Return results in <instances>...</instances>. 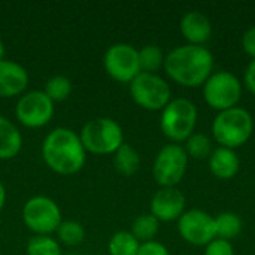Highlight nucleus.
<instances>
[{"label": "nucleus", "mask_w": 255, "mask_h": 255, "mask_svg": "<svg viewBox=\"0 0 255 255\" xmlns=\"http://www.w3.org/2000/svg\"><path fill=\"white\" fill-rule=\"evenodd\" d=\"M28 84L27 70L10 60H0V97L21 94Z\"/></svg>", "instance_id": "nucleus-15"}, {"label": "nucleus", "mask_w": 255, "mask_h": 255, "mask_svg": "<svg viewBox=\"0 0 255 255\" xmlns=\"http://www.w3.org/2000/svg\"><path fill=\"white\" fill-rule=\"evenodd\" d=\"M206 105L217 112L236 108L244 91L241 79L227 70L214 72L202 87Z\"/></svg>", "instance_id": "nucleus-6"}, {"label": "nucleus", "mask_w": 255, "mask_h": 255, "mask_svg": "<svg viewBox=\"0 0 255 255\" xmlns=\"http://www.w3.org/2000/svg\"><path fill=\"white\" fill-rule=\"evenodd\" d=\"M179 30L188 45L205 46L212 36V22L203 12L190 10L181 18Z\"/></svg>", "instance_id": "nucleus-14"}, {"label": "nucleus", "mask_w": 255, "mask_h": 255, "mask_svg": "<svg viewBox=\"0 0 255 255\" xmlns=\"http://www.w3.org/2000/svg\"><path fill=\"white\" fill-rule=\"evenodd\" d=\"M137 255H170V253L166 245L157 241H149V242L140 244Z\"/></svg>", "instance_id": "nucleus-28"}, {"label": "nucleus", "mask_w": 255, "mask_h": 255, "mask_svg": "<svg viewBox=\"0 0 255 255\" xmlns=\"http://www.w3.org/2000/svg\"><path fill=\"white\" fill-rule=\"evenodd\" d=\"M178 233L193 247H206L217 239L215 218L202 209L185 211L178 220Z\"/></svg>", "instance_id": "nucleus-10"}, {"label": "nucleus", "mask_w": 255, "mask_h": 255, "mask_svg": "<svg viewBox=\"0 0 255 255\" xmlns=\"http://www.w3.org/2000/svg\"><path fill=\"white\" fill-rule=\"evenodd\" d=\"M164 52L158 45L149 43L139 49V63L140 70L146 73H155L164 66Z\"/></svg>", "instance_id": "nucleus-22"}, {"label": "nucleus", "mask_w": 255, "mask_h": 255, "mask_svg": "<svg viewBox=\"0 0 255 255\" xmlns=\"http://www.w3.org/2000/svg\"><path fill=\"white\" fill-rule=\"evenodd\" d=\"M208 164L211 173L223 181L233 179L241 169V160L236 149H230L224 146L214 148L211 157L208 158Z\"/></svg>", "instance_id": "nucleus-16"}, {"label": "nucleus", "mask_w": 255, "mask_h": 255, "mask_svg": "<svg viewBox=\"0 0 255 255\" xmlns=\"http://www.w3.org/2000/svg\"><path fill=\"white\" fill-rule=\"evenodd\" d=\"M69 255H81V254H69Z\"/></svg>", "instance_id": "nucleus-33"}, {"label": "nucleus", "mask_w": 255, "mask_h": 255, "mask_svg": "<svg viewBox=\"0 0 255 255\" xmlns=\"http://www.w3.org/2000/svg\"><path fill=\"white\" fill-rule=\"evenodd\" d=\"M188 160L184 146L178 143L164 145L152 164V176L160 188H175L187 173Z\"/></svg>", "instance_id": "nucleus-7"}, {"label": "nucleus", "mask_w": 255, "mask_h": 255, "mask_svg": "<svg viewBox=\"0 0 255 255\" xmlns=\"http://www.w3.org/2000/svg\"><path fill=\"white\" fill-rule=\"evenodd\" d=\"M244 85L251 94L255 96V60H251L244 73Z\"/></svg>", "instance_id": "nucleus-30"}, {"label": "nucleus", "mask_w": 255, "mask_h": 255, "mask_svg": "<svg viewBox=\"0 0 255 255\" xmlns=\"http://www.w3.org/2000/svg\"><path fill=\"white\" fill-rule=\"evenodd\" d=\"M57 235L60 242L69 247L79 245L85 238L84 227L78 221H61L60 227L57 229Z\"/></svg>", "instance_id": "nucleus-26"}, {"label": "nucleus", "mask_w": 255, "mask_h": 255, "mask_svg": "<svg viewBox=\"0 0 255 255\" xmlns=\"http://www.w3.org/2000/svg\"><path fill=\"white\" fill-rule=\"evenodd\" d=\"M197 120V106L188 99L178 97L170 100L161 111L160 128L169 140L179 145L196 131Z\"/></svg>", "instance_id": "nucleus-4"}, {"label": "nucleus", "mask_w": 255, "mask_h": 255, "mask_svg": "<svg viewBox=\"0 0 255 255\" xmlns=\"http://www.w3.org/2000/svg\"><path fill=\"white\" fill-rule=\"evenodd\" d=\"M130 94L134 103L146 111H163L172 100L170 85L157 73L140 72L130 82Z\"/></svg>", "instance_id": "nucleus-8"}, {"label": "nucleus", "mask_w": 255, "mask_h": 255, "mask_svg": "<svg viewBox=\"0 0 255 255\" xmlns=\"http://www.w3.org/2000/svg\"><path fill=\"white\" fill-rule=\"evenodd\" d=\"M114 166L118 173L131 176L140 167V155L131 145L123 143L114 155Z\"/></svg>", "instance_id": "nucleus-18"}, {"label": "nucleus", "mask_w": 255, "mask_h": 255, "mask_svg": "<svg viewBox=\"0 0 255 255\" xmlns=\"http://www.w3.org/2000/svg\"><path fill=\"white\" fill-rule=\"evenodd\" d=\"M3 55H4V46H3V42L0 40V60H3Z\"/></svg>", "instance_id": "nucleus-32"}, {"label": "nucleus", "mask_w": 255, "mask_h": 255, "mask_svg": "<svg viewBox=\"0 0 255 255\" xmlns=\"http://www.w3.org/2000/svg\"><path fill=\"white\" fill-rule=\"evenodd\" d=\"M212 137L220 146L238 149L244 146L254 131V118L244 108L218 112L212 121Z\"/></svg>", "instance_id": "nucleus-3"}, {"label": "nucleus", "mask_w": 255, "mask_h": 255, "mask_svg": "<svg viewBox=\"0 0 255 255\" xmlns=\"http://www.w3.org/2000/svg\"><path fill=\"white\" fill-rule=\"evenodd\" d=\"M22 146V136L16 126L0 115V160L13 158Z\"/></svg>", "instance_id": "nucleus-17"}, {"label": "nucleus", "mask_w": 255, "mask_h": 255, "mask_svg": "<svg viewBox=\"0 0 255 255\" xmlns=\"http://www.w3.org/2000/svg\"><path fill=\"white\" fill-rule=\"evenodd\" d=\"M43 93L52 100V102H63L66 100L72 93V81L66 76L57 75L46 81Z\"/></svg>", "instance_id": "nucleus-24"}, {"label": "nucleus", "mask_w": 255, "mask_h": 255, "mask_svg": "<svg viewBox=\"0 0 255 255\" xmlns=\"http://www.w3.org/2000/svg\"><path fill=\"white\" fill-rule=\"evenodd\" d=\"M22 220L36 236H48L60 227L61 211L52 199L36 196L28 199L24 205Z\"/></svg>", "instance_id": "nucleus-9"}, {"label": "nucleus", "mask_w": 255, "mask_h": 255, "mask_svg": "<svg viewBox=\"0 0 255 255\" xmlns=\"http://www.w3.org/2000/svg\"><path fill=\"white\" fill-rule=\"evenodd\" d=\"M215 218V229H217V239L232 242L242 233L244 221L235 212H221Z\"/></svg>", "instance_id": "nucleus-19"}, {"label": "nucleus", "mask_w": 255, "mask_h": 255, "mask_svg": "<svg viewBox=\"0 0 255 255\" xmlns=\"http://www.w3.org/2000/svg\"><path fill=\"white\" fill-rule=\"evenodd\" d=\"M81 139L70 128L58 127L48 133L42 143V157L48 167L60 175L79 172L87 158Z\"/></svg>", "instance_id": "nucleus-2"}, {"label": "nucleus", "mask_w": 255, "mask_h": 255, "mask_svg": "<svg viewBox=\"0 0 255 255\" xmlns=\"http://www.w3.org/2000/svg\"><path fill=\"white\" fill-rule=\"evenodd\" d=\"M16 118L21 124L30 128L48 124L54 115V102L43 91H30L16 103Z\"/></svg>", "instance_id": "nucleus-12"}, {"label": "nucleus", "mask_w": 255, "mask_h": 255, "mask_svg": "<svg viewBox=\"0 0 255 255\" xmlns=\"http://www.w3.org/2000/svg\"><path fill=\"white\" fill-rule=\"evenodd\" d=\"M185 206L187 199L176 187L160 188L151 199V215L163 223L178 221L185 212Z\"/></svg>", "instance_id": "nucleus-13"}, {"label": "nucleus", "mask_w": 255, "mask_h": 255, "mask_svg": "<svg viewBox=\"0 0 255 255\" xmlns=\"http://www.w3.org/2000/svg\"><path fill=\"white\" fill-rule=\"evenodd\" d=\"M27 255H61V248L49 236H34L27 244Z\"/></svg>", "instance_id": "nucleus-25"}, {"label": "nucleus", "mask_w": 255, "mask_h": 255, "mask_svg": "<svg viewBox=\"0 0 255 255\" xmlns=\"http://www.w3.org/2000/svg\"><path fill=\"white\" fill-rule=\"evenodd\" d=\"M203 255H235L233 244L223 239H215L205 247Z\"/></svg>", "instance_id": "nucleus-27"}, {"label": "nucleus", "mask_w": 255, "mask_h": 255, "mask_svg": "<svg viewBox=\"0 0 255 255\" xmlns=\"http://www.w3.org/2000/svg\"><path fill=\"white\" fill-rule=\"evenodd\" d=\"M79 139L85 151L97 155H106L115 154L124 143V133L115 120L94 118L82 127Z\"/></svg>", "instance_id": "nucleus-5"}, {"label": "nucleus", "mask_w": 255, "mask_h": 255, "mask_svg": "<svg viewBox=\"0 0 255 255\" xmlns=\"http://www.w3.org/2000/svg\"><path fill=\"white\" fill-rule=\"evenodd\" d=\"M4 200H6V191H4L3 184L0 182V211H1L3 206H4Z\"/></svg>", "instance_id": "nucleus-31"}, {"label": "nucleus", "mask_w": 255, "mask_h": 255, "mask_svg": "<svg viewBox=\"0 0 255 255\" xmlns=\"http://www.w3.org/2000/svg\"><path fill=\"white\" fill-rule=\"evenodd\" d=\"M188 158H194V160H206L211 157L212 151H214V145H212V139L205 134V133H199L194 131L187 140H185V146H184Z\"/></svg>", "instance_id": "nucleus-20"}, {"label": "nucleus", "mask_w": 255, "mask_h": 255, "mask_svg": "<svg viewBox=\"0 0 255 255\" xmlns=\"http://www.w3.org/2000/svg\"><path fill=\"white\" fill-rule=\"evenodd\" d=\"M111 255H137L140 242L130 232H118L109 241Z\"/></svg>", "instance_id": "nucleus-23"}, {"label": "nucleus", "mask_w": 255, "mask_h": 255, "mask_svg": "<svg viewBox=\"0 0 255 255\" xmlns=\"http://www.w3.org/2000/svg\"><path fill=\"white\" fill-rule=\"evenodd\" d=\"M215 60L206 46L181 45L173 48L164 58V72L178 85L185 88L203 87L214 73Z\"/></svg>", "instance_id": "nucleus-1"}, {"label": "nucleus", "mask_w": 255, "mask_h": 255, "mask_svg": "<svg viewBox=\"0 0 255 255\" xmlns=\"http://www.w3.org/2000/svg\"><path fill=\"white\" fill-rule=\"evenodd\" d=\"M105 70L118 82H131L142 70L139 63V49L130 43H115L108 48L103 58Z\"/></svg>", "instance_id": "nucleus-11"}, {"label": "nucleus", "mask_w": 255, "mask_h": 255, "mask_svg": "<svg viewBox=\"0 0 255 255\" xmlns=\"http://www.w3.org/2000/svg\"><path fill=\"white\" fill-rule=\"evenodd\" d=\"M241 43H242V49L245 51V54L255 60V25L245 30V33L242 34Z\"/></svg>", "instance_id": "nucleus-29"}, {"label": "nucleus", "mask_w": 255, "mask_h": 255, "mask_svg": "<svg viewBox=\"0 0 255 255\" xmlns=\"http://www.w3.org/2000/svg\"><path fill=\"white\" fill-rule=\"evenodd\" d=\"M158 229H160V221L154 215H151V214H143V215H139L133 221L130 233L139 242L145 244V242L154 241V238L158 233Z\"/></svg>", "instance_id": "nucleus-21"}]
</instances>
